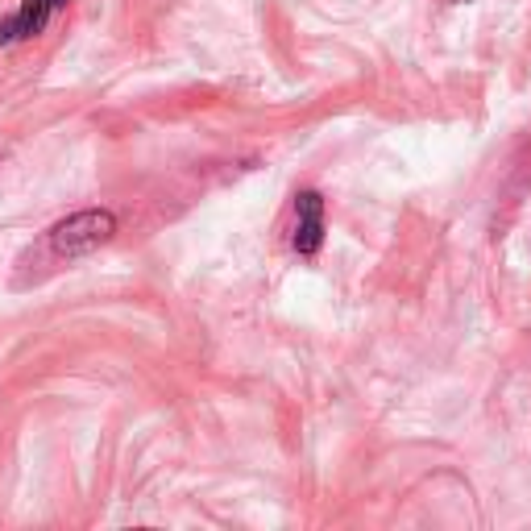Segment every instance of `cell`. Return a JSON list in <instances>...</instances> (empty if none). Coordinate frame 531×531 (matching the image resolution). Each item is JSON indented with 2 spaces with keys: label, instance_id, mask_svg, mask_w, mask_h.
Wrapping results in <instances>:
<instances>
[{
  "label": "cell",
  "instance_id": "cell-3",
  "mask_svg": "<svg viewBox=\"0 0 531 531\" xmlns=\"http://www.w3.org/2000/svg\"><path fill=\"white\" fill-rule=\"evenodd\" d=\"M59 9H67V0H21V9L9 21H0V50L38 38Z\"/></svg>",
  "mask_w": 531,
  "mask_h": 531
},
{
  "label": "cell",
  "instance_id": "cell-4",
  "mask_svg": "<svg viewBox=\"0 0 531 531\" xmlns=\"http://www.w3.org/2000/svg\"><path fill=\"white\" fill-rule=\"evenodd\" d=\"M453 5H465V0H453Z\"/></svg>",
  "mask_w": 531,
  "mask_h": 531
},
{
  "label": "cell",
  "instance_id": "cell-1",
  "mask_svg": "<svg viewBox=\"0 0 531 531\" xmlns=\"http://www.w3.org/2000/svg\"><path fill=\"white\" fill-rule=\"evenodd\" d=\"M113 233H117V216L108 208H88V212H75V216L59 220V225L46 233V249L59 262H75V258L96 254L100 245H108Z\"/></svg>",
  "mask_w": 531,
  "mask_h": 531
},
{
  "label": "cell",
  "instance_id": "cell-2",
  "mask_svg": "<svg viewBox=\"0 0 531 531\" xmlns=\"http://www.w3.org/2000/svg\"><path fill=\"white\" fill-rule=\"evenodd\" d=\"M324 245V195L320 191H299L295 195V229H291V249L303 258L320 254Z\"/></svg>",
  "mask_w": 531,
  "mask_h": 531
}]
</instances>
